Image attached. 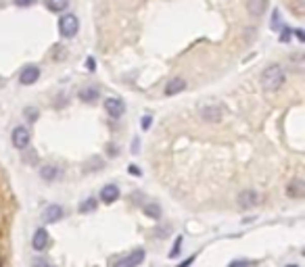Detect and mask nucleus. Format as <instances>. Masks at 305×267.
I'll use <instances>...</instances> for the list:
<instances>
[{
  "mask_svg": "<svg viewBox=\"0 0 305 267\" xmlns=\"http://www.w3.org/2000/svg\"><path fill=\"white\" fill-rule=\"evenodd\" d=\"M128 171H130L132 175H140V173H142V171L138 169V165H130V167H128Z\"/></svg>",
  "mask_w": 305,
  "mask_h": 267,
  "instance_id": "nucleus-28",
  "label": "nucleus"
},
{
  "mask_svg": "<svg viewBox=\"0 0 305 267\" xmlns=\"http://www.w3.org/2000/svg\"><path fill=\"white\" fill-rule=\"evenodd\" d=\"M193 261H195V259H193V257H190V259H186V261H182V263H180V265H178V267H188V265H190V263H193Z\"/></svg>",
  "mask_w": 305,
  "mask_h": 267,
  "instance_id": "nucleus-32",
  "label": "nucleus"
},
{
  "mask_svg": "<svg viewBox=\"0 0 305 267\" xmlns=\"http://www.w3.org/2000/svg\"><path fill=\"white\" fill-rule=\"evenodd\" d=\"M293 33H297V40H299V42H305V31H303V29H295Z\"/></svg>",
  "mask_w": 305,
  "mask_h": 267,
  "instance_id": "nucleus-29",
  "label": "nucleus"
},
{
  "mask_svg": "<svg viewBox=\"0 0 305 267\" xmlns=\"http://www.w3.org/2000/svg\"><path fill=\"white\" fill-rule=\"evenodd\" d=\"M78 29H80V21H78L75 15L67 13L59 19V31H61L63 38H73V35L78 33Z\"/></svg>",
  "mask_w": 305,
  "mask_h": 267,
  "instance_id": "nucleus-2",
  "label": "nucleus"
},
{
  "mask_svg": "<svg viewBox=\"0 0 305 267\" xmlns=\"http://www.w3.org/2000/svg\"><path fill=\"white\" fill-rule=\"evenodd\" d=\"M105 111H107V115L111 119H120L126 113V104L120 98H107L105 100Z\"/></svg>",
  "mask_w": 305,
  "mask_h": 267,
  "instance_id": "nucleus-5",
  "label": "nucleus"
},
{
  "mask_svg": "<svg viewBox=\"0 0 305 267\" xmlns=\"http://www.w3.org/2000/svg\"><path fill=\"white\" fill-rule=\"evenodd\" d=\"M40 267H55V265H50V263H40Z\"/></svg>",
  "mask_w": 305,
  "mask_h": 267,
  "instance_id": "nucleus-33",
  "label": "nucleus"
},
{
  "mask_svg": "<svg viewBox=\"0 0 305 267\" xmlns=\"http://www.w3.org/2000/svg\"><path fill=\"white\" fill-rule=\"evenodd\" d=\"M259 201V194L255 190H243L239 194V207L241 209H251V207H255Z\"/></svg>",
  "mask_w": 305,
  "mask_h": 267,
  "instance_id": "nucleus-9",
  "label": "nucleus"
},
{
  "mask_svg": "<svg viewBox=\"0 0 305 267\" xmlns=\"http://www.w3.org/2000/svg\"><path fill=\"white\" fill-rule=\"evenodd\" d=\"M268 9V0H247V11L251 17H261Z\"/></svg>",
  "mask_w": 305,
  "mask_h": 267,
  "instance_id": "nucleus-13",
  "label": "nucleus"
},
{
  "mask_svg": "<svg viewBox=\"0 0 305 267\" xmlns=\"http://www.w3.org/2000/svg\"><path fill=\"white\" fill-rule=\"evenodd\" d=\"M270 25H272V29H282V21H280V13L278 11H274V17H272V23H270Z\"/></svg>",
  "mask_w": 305,
  "mask_h": 267,
  "instance_id": "nucleus-22",
  "label": "nucleus"
},
{
  "mask_svg": "<svg viewBox=\"0 0 305 267\" xmlns=\"http://www.w3.org/2000/svg\"><path fill=\"white\" fill-rule=\"evenodd\" d=\"M286 194H289L291 199H303L305 197V182L303 180H293L289 186H286Z\"/></svg>",
  "mask_w": 305,
  "mask_h": 267,
  "instance_id": "nucleus-12",
  "label": "nucleus"
},
{
  "mask_svg": "<svg viewBox=\"0 0 305 267\" xmlns=\"http://www.w3.org/2000/svg\"><path fill=\"white\" fill-rule=\"evenodd\" d=\"M291 33H293V29H291V27H282L280 42H289V40H291Z\"/></svg>",
  "mask_w": 305,
  "mask_h": 267,
  "instance_id": "nucleus-24",
  "label": "nucleus"
},
{
  "mask_svg": "<svg viewBox=\"0 0 305 267\" xmlns=\"http://www.w3.org/2000/svg\"><path fill=\"white\" fill-rule=\"evenodd\" d=\"M144 215L150 217V219H159L161 217V207L157 203H148L144 205Z\"/></svg>",
  "mask_w": 305,
  "mask_h": 267,
  "instance_id": "nucleus-18",
  "label": "nucleus"
},
{
  "mask_svg": "<svg viewBox=\"0 0 305 267\" xmlns=\"http://www.w3.org/2000/svg\"><path fill=\"white\" fill-rule=\"evenodd\" d=\"M286 75H284V69L280 65H270L263 69V73H261V88L265 92H276L282 88Z\"/></svg>",
  "mask_w": 305,
  "mask_h": 267,
  "instance_id": "nucleus-1",
  "label": "nucleus"
},
{
  "mask_svg": "<svg viewBox=\"0 0 305 267\" xmlns=\"http://www.w3.org/2000/svg\"><path fill=\"white\" fill-rule=\"evenodd\" d=\"M78 98L84 100V102H92L98 98V90L94 86H86V88H82V90L78 92Z\"/></svg>",
  "mask_w": 305,
  "mask_h": 267,
  "instance_id": "nucleus-16",
  "label": "nucleus"
},
{
  "mask_svg": "<svg viewBox=\"0 0 305 267\" xmlns=\"http://www.w3.org/2000/svg\"><path fill=\"white\" fill-rule=\"evenodd\" d=\"M249 265V261H239V263H232L230 267H247Z\"/></svg>",
  "mask_w": 305,
  "mask_h": 267,
  "instance_id": "nucleus-31",
  "label": "nucleus"
},
{
  "mask_svg": "<svg viewBox=\"0 0 305 267\" xmlns=\"http://www.w3.org/2000/svg\"><path fill=\"white\" fill-rule=\"evenodd\" d=\"M33 3H36V0H15L17 7H31Z\"/></svg>",
  "mask_w": 305,
  "mask_h": 267,
  "instance_id": "nucleus-26",
  "label": "nucleus"
},
{
  "mask_svg": "<svg viewBox=\"0 0 305 267\" xmlns=\"http://www.w3.org/2000/svg\"><path fill=\"white\" fill-rule=\"evenodd\" d=\"M165 232H169V227H167V225H163V227L157 230V236H159V238H165V236H167Z\"/></svg>",
  "mask_w": 305,
  "mask_h": 267,
  "instance_id": "nucleus-27",
  "label": "nucleus"
},
{
  "mask_svg": "<svg viewBox=\"0 0 305 267\" xmlns=\"http://www.w3.org/2000/svg\"><path fill=\"white\" fill-rule=\"evenodd\" d=\"M142 261H144V251L142 248H136V251H132L128 257H124L117 263V267H138Z\"/></svg>",
  "mask_w": 305,
  "mask_h": 267,
  "instance_id": "nucleus-8",
  "label": "nucleus"
},
{
  "mask_svg": "<svg viewBox=\"0 0 305 267\" xmlns=\"http://www.w3.org/2000/svg\"><path fill=\"white\" fill-rule=\"evenodd\" d=\"M50 244V236L44 227H38L36 232H33V238H31V246H33V251H46V246Z\"/></svg>",
  "mask_w": 305,
  "mask_h": 267,
  "instance_id": "nucleus-6",
  "label": "nucleus"
},
{
  "mask_svg": "<svg viewBox=\"0 0 305 267\" xmlns=\"http://www.w3.org/2000/svg\"><path fill=\"white\" fill-rule=\"evenodd\" d=\"M23 115L27 117V121H36L40 117V111L36 109V106H25L23 109Z\"/></svg>",
  "mask_w": 305,
  "mask_h": 267,
  "instance_id": "nucleus-21",
  "label": "nucleus"
},
{
  "mask_svg": "<svg viewBox=\"0 0 305 267\" xmlns=\"http://www.w3.org/2000/svg\"><path fill=\"white\" fill-rule=\"evenodd\" d=\"M222 115H224V109L219 104H207V106H203V109H201V117L205 121H209V123L219 121Z\"/></svg>",
  "mask_w": 305,
  "mask_h": 267,
  "instance_id": "nucleus-7",
  "label": "nucleus"
},
{
  "mask_svg": "<svg viewBox=\"0 0 305 267\" xmlns=\"http://www.w3.org/2000/svg\"><path fill=\"white\" fill-rule=\"evenodd\" d=\"M117 199H120V188H117L115 184L103 186V190H100V201H103L105 205H113Z\"/></svg>",
  "mask_w": 305,
  "mask_h": 267,
  "instance_id": "nucleus-10",
  "label": "nucleus"
},
{
  "mask_svg": "<svg viewBox=\"0 0 305 267\" xmlns=\"http://www.w3.org/2000/svg\"><path fill=\"white\" fill-rule=\"evenodd\" d=\"M40 78V67L38 65H25L21 69V73H19V84L21 86H31V84H36Z\"/></svg>",
  "mask_w": 305,
  "mask_h": 267,
  "instance_id": "nucleus-4",
  "label": "nucleus"
},
{
  "mask_svg": "<svg viewBox=\"0 0 305 267\" xmlns=\"http://www.w3.org/2000/svg\"><path fill=\"white\" fill-rule=\"evenodd\" d=\"M180 244H182V238H178V240H176V244H174V248L169 251V257H172V259H176V257L180 255Z\"/></svg>",
  "mask_w": 305,
  "mask_h": 267,
  "instance_id": "nucleus-23",
  "label": "nucleus"
},
{
  "mask_svg": "<svg viewBox=\"0 0 305 267\" xmlns=\"http://www.w3.org/2000/svg\"><path fill=\"white\" fill-rule=\"evenodd\" d=\"M289 267H297V265H289Z\"/></svg>",
  "mask_w": 305,
  "mask_h": 267,
  "instance_id": "nucleus-34",
  "label": "nucleus"
},
{
  "mask_svg": "<svg viewBox=\"0 0 305 267\" xmlns=\"http://www.w3.org/2000/svg\"><path fill=\"white\" fill-rule=\"evenodd\" d=\"M29 130L27 128H23V126H17L15 130H13V134H11V140H13V146L15 148H19V150H23V148H27L29 146Z\"/></svg>",
  "mask_w": 305,
  "mask_h": 267,
  "instance_id": "nucleus-3",
  "label": "nucleus"
},
{
  "mask_svg": "<svg viewBox=\"0 0 305 267\" xmlns=\"http://www.w3.org/2000/svg\"><path fill=\"white\" fill-rule=\"evenodd\" d=\"M80 213H92L94 209H96V199H92V197H88L86 201H82L80 203Z\"/></svg>",
  "mask_w": 305,
  "mask_h": 267,
  "instance_id": "nucleus-19",
  "label": "nucleus"
},
{
  "mask_svg": "<svg viewBox=\"0 0 305 267\" xmlns=\"http://www.w3.org/2000/svg\"><path fill=\"white\" fill-rule=\"evenodd\" d=\"M184 90H186V80L176 78V80H172L165 86V96H176V94H180Z\"/></svg>",
  "mask_w": 305,
  "mask_h": 267,
  "instance_id": "nucleus-14",
  "label": "nucleus"
},
{
  "mask_svg": "<svg viewBox=\"0 0 305 267\" xmlns=\"http://www.w3.org/2000/svg\"><path fill=\"white\" fill-rule=\"evenodd\" d=\"M94 65H96V63H94V59H92V57H88V59H86V67H88V71H94V69H96Z\"/></svg>",
  "mask_w": 305,
  "mask_h": 267,
  "instance_id": "nucleus-30",
  "label": "nucleus"
},
{
  "mask_svg": "<svg viewBox=\"0 0 305 267\" xmlns=\"http://www.w3.org/2000/svg\"><path fill=\"white\" fill-rule=\"evenodd\" d=\"M59 175H61V169L57 165H42L40 167V177L46 182H55Z\"/></svg>",
  "mask_w": 305,
  "mask_h": 267,
  "instance_id": "nucleus-15",
  "label": "nucleus"
},
{
  "mask_svg": "<svg viewBox=\"0 0 305 267\" xmlns=\"http://www.w3.org/2000/svg\"><path fill=\"white\" fill-rule=\"evenodd\" d=\"M291 9L297 17H301L305 13V0H291Z\"/></svg>",
  "mask_w": 305,
  "mask_h": 267,
  "instance_id": "nucleus-20",
  "label": "nucleus"
},
{
  "mask_svg": "<svg viewBox=\"0 0 305 267\" xmlns=\"http://www.w3.org/2000/svg\"><path fill=\"white\" fill-rule=\"evenodd\" d=\"M44 5L50 13H63L69 7V0H44Z\"/></svg>",
  "mask_w": 305,
  "mask_h": 267,
  "instance_id": "nucleus-17",
  "label": "nucleus"
},
{
  "mask_svg": "<svg viewBox=\"0 0 305 267\" xmlns=\"http://www.w3.org/2000/svg\"><path fill=\"white\" fill-rule=\"evenodd\" d=\"M150 123H152V117H150V115H144V117H142V130H148Z\"/></svg>",
  "mask_w": 305,
  "mask_h": 267,
  "instance_id": "nucleus-25",
  "label": "nucleus"
},
{
  "mask_svg": "<svg viewBox=\"0 0 305 267\" xmlns=\"http://www.w3.org/2000/svg\"><path fill=\"white\" fill-rule=\"evenodd\" d=\"M61 217H63V207H61V205H48V207L44 209V213H42L44 223H55V221H59Z\"/></svg>",
  "mask_w": 305,
  "mask_h": 267,
  "instance_id": "nucleus-11",
  "label": "nucleus"
}]
</instances>
